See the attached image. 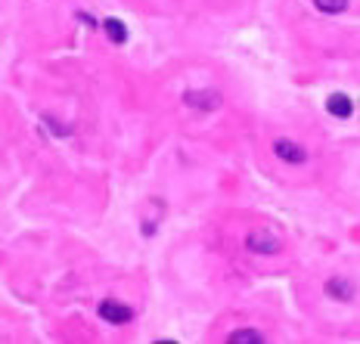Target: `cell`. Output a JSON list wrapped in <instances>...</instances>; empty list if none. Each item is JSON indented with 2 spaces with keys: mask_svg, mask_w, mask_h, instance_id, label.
<instances>
[{
  "mask_svg": "<svg viewBox=\"0 0 360 344\" xmlns=\"http://www.w3.org/2000/svg\"><path fill=\"white\" fill-rule=\"evenodd\" d=\"M230 341L233 344H239V341H261V332H255V329H243V332H233Z\"/></svg>",
  "mask_w": 360,
  "mask_h": 344,
  "instance_id": "ba28073f",
  "label": "cell"
},
{
  "mask_svg": "<svg viewBox=\"0 0 360 344\" xmlns=\"http://www.w3.org/2000/svg\"><path fill=\"white\" fill-rule=\"evenodd\" d=\"M329 292L336 295V298H342V301H348V298H351V292H354V289H351L348 282H342V280H332V282H329Z\"/></svg>",
  "mask_w": 360,
  "mask_h": 344,
  "instance_id": "52a82bcc",
  "label": "cell"
},
{
  "mask_svg": "<svg viewBox=\"0 0 360 344\" xmlns=\"http://www.w3.org/2000/svg\"><path fill=\"white\" fill-rule=\"evenodd\" d=\"M326 109H329V115H336V118H348L351 112H354V103H351V96H345V94H332L329 99H326Z\"/></svg>",
  "mask_w": 360,
  "mask_h": 344,
  "instance_id": "277c9868",
  "label": "cell"
},
{
  "mask_svg": "<svg viewBox=\"0 0 360 344\" xmlns=\"http://www.w3.org/2000/svg\"><path fill=\"white\" fill-rule=\"evenodd\" d=\"M245 246H249V251H255V255H273V251H279V239L273 233H252L245 239Z\"/></svg>",
  "mask_w": 360,
  "mask_h": 344,
  "instance_id": "7a4b0ae2",
  "label": "cell"
},
{
  "mask_svg": "<svg viewBox=\"0 0 360 344\" xmlns=\"http://www.w3.org/2000/svg\"><path fill=\"white\" fill-rule=\"evenodd\" d=\"M99 316H103L106 322H112V326H124V322L131 320V307L124 301H115V298H109V301L99 304Z\"/></svg>",
  "mask_w": 360,
  "mask_h": 344,
  "instance_id": "6da1fadb",
  "label": "cell"
},
{
  "mask_svg": "<svg viewBox=\"0 0 360 344\" xmlns=\"http://www.w3.org/2000/svg\"><path fill=\"white\" fill-rule=\"evenodd\" d=\"M273 152H277L283 162H289V164H302L304 158H308V152L298 146V143H292V140H277V143H273Z\"/></svg>",
  "mask_w": 360,
  "mask_h": 344,
  "instance_id": "3957f363",
  "label": "cell"
},
{
  "mask_svg": "<svg viewBox=\"0 0 360 344\" xmlns=\"http://www.w3.org/2000/svg\"><path fill=\"white\" fill-rule=\"evenodd\" d=\"M317 3V10H323V12H342V10H348V0H314Z\"/></svg>",
  "mask_w": 360,
  "mask_h": 344,
  "instance_id": "8992f818",
  "label": "cell"
},
{
  "mask_svg": "<svg viewBox=\"0 0 360 344\" xmlns=\"http://www.w3.org/2000/svg\"><path fill=\"white\" fill-rule=\"evenodd\" d=\"M103 31H106V35H109L115 44H124V41H128V28H124L118 19H106V22H103Z\"/></svg>",
  "mask_w": 360,
  "mask_h": 344,
  "instance_id": "5b68a950",
  "label": "cell"
}]
</instances>
